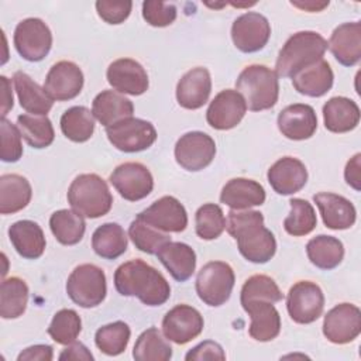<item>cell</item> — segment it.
Masks as SVG:
<instances>
[{
    "mask_svg": "<svg viewBox=\"0 0 361 361\" xmlns=\"http://www.w3.org/2000/svg\"><path fill=\"white\" fill-rule=\"evenodd\" d=\"M228 234L237 241L240 254L250 262L265 264L276 251V240L264 226V216L257 210H230L226 220Z\"/></svg>",
    "mask_w": 361,
    "mask_h": 361,
    "instance_id": "1",
    "label": "cell"
},
{
    "mask_svg": "<svg viewBox=\"0 0 361 361\" xmlns=\"http://www.w3.org/2000/svg\"><path fill=\"white\" fill-rule=\"evenodd\" d=\"M114 286L120 295L137 296L147 306H161L171 296V286L165 276L138 258L116 269Z\"/></svg>",
    "mask_w": 361,
    "mask_h": 361,
    "instance_id": "2",
    "label": "cell"
},
{
    "mask_svg": "<svg viewBox=\"0 0 361 361\" xmlns=\"http://www.w3.org/2000/svg\"><path fill=\"white\" fill-rule=\"evenodd\" d=\"M327 41L314 31H299L289 37L276 58V75L292 78L296 72L323 59Z\"/></svg>",
    "mask_w": 361,
    "mask_h": 361,
    "instance_id": "3",
    "label": "cell"
},
{
    "mask_svg": "<svg viewBox=\"0 0 361 361\" xmlns=\"http://www.w3.org/2000/svg\"><path fill=\"white\" fill-rule=\"evenodd\" d=\"M235 87L251 111L268 110L278 102V75L265 65L245 66L235 80Z\"/></svg>",
    "mask_w": 361,
    "mask_h": 361,
    "instance_id": "4",
    "label": "cell"
},
{
    "mask_svg": "<svg viewBox=\"0 0 361 361\" xmlns=\"http://www.w3.org/2000/svg\"><path fill=\"white\" fill-rule=\"evenodd\" d=\"M68 202L80 216L97 219L107 214L113 204V196L104 179L96 173L76 176L68 189Z\"/></svg>",
    "mask_w": 361,
    "mask_h": 361,
    "instance_id": "5",
    "label": "cell"
},
{
    "mask_svg": "<svg viewBox=\"0 0 361 361\" xmlns=\"http://www.w3.org/2000/svg\"><path fill=\"white\" fill-rule=\"evenodd\" d=\"M66 293L72 302L82 307L100 305L107 293L104 271L93 264L76 267L68 276Z\"/></svg>",
    "mask_w": 361,
    "mask_h": 361,
    "instance_id": "6",
    "label": "cell"
},
{
    "mask_svg": "<svg viewBox=\"0 0 361 361\" xmlns=\"http://www.w3.org/2000/svg\"><path fill=\"white\" fill-rule=\"evenodd\" d=\"M235 276L233 268L223 261H210L196 276V292L207 306H221L231 295Z\"/></svg>",
    "mask_w": 361,
    "mask_h": 361,
    "instance_id": "7",
    "label": "cell"
},
{
    "mask_svg": "<svg viewBox=\"0 0 361 361\" xmlns=\"http://www.w3.org/2000/svg\"><path fill=\"white\" fill-rule=\"evenodd\" d=\"M106 135L117 149L123 152H140L155 142L157 130L147 120L128 117L106 127Z\"/></svg>",
    "mask_w": 361,
    "mask_h": 361,
    "instance_id": "8",
    "label": "cell"
},
{
    "mask_svg": "<svg viewBox=\"0 0 361 361\" xmlns=\"http://www.w3.org/2000/svg\"><path fill=\"white\" fill-rule=\"evenodd\" d=\"M13 41L17 52L24 59L38 62L48 55L52 47V34L41 18L31 17L17 24Z\"/></svg>",
    "mask_w": 361,
    "mask_h": 361,
    "instance_id": "9",
    "label": "cell"
},
{
    "mask_svg": "<svg viewBox=\"0 0 361 361\" xmlns=\"http://www.w3.org/2000/svg\"><path fill=\"white\" fill-rule=\"evenodd\" d=\"M286 309L295 323L316 322L324 309V295L320 286L310 281L296 282L288 292Z\"/></svg>",
    "mask_w": 361,
    "mask_h": 361,
    "instance_id": "10",
    "label": "cell"
},
{
    "mask_svg": "<svg viewBox=\"0 0 361 361\" xmlns=\"http://www.w3.org/2000/svg\"><path fill=\"white\" fill-rule=\"evenodd\" d=\"M216 155L214 140L202 131L183 134L175 144V159L186 171L197 172L209 166Z\"/></svg>",
    "mask_w": 361,
    "mask_h": 361,
    "instance_id": "11",
    "label": "cell"
},
{
    "mask_svg": "<svg viewBox=\"0 0 361 361\" xmlns=\"http://www.w3.org/2000/svg\"><path fill=\"white\" fill-rule=\"evenodd\" d=\"M110 183L128 202L147 197L154 189V178L149 169L140 162H124L110 175Z\"/></svg>",
    "mask_w": 361,
    "mask_h": 361,
    "instance_id": "12",
    "label": "cell"
},
{
    "mask_svg": "<svg viewBox=\"0 0 361 361\" xmlns=\"http://www.w3.org/2000/svg\"><path fill=\"white\" fill-rule=\"evenodd\" d=\"M271 37V25L259 13L248 11L237 17L231 25V39L245 54L262 49Z\"/></svg>",
    "mask_w": 361,
    "mask_h": 361,
    "instance_id": "13",
    "label": "cell"
},
{
    "mask_svg": "<svg viewBox=\"0 0 361 361\" xmlns=\"http://www.w3.org/2000/svg\"><path fill=\"white\" fill-rule=\"evenodd\" d=\"M361 333V312L353 303H340L330 309L323 320V334L334 344H347Z\"/></svg>",
    "mask_w": 361,
    "mask_h": 361,
    "instance_id": "14",
    "label": "cell"
},
{
    "mask_svg": "<svg viewBox=\"0 0 361 361\" xmlns=\"http://www.w3.org/2000/svg\"><path fill=\"white\" fill-rule=\"evenodd\" d=\"M204 322L200 312L189 305H176L162 319L165 338L176 344H186L203 330Z\"/></svg>",
    "mask_w": 361,
    "mask_h": 361,
    "instance_id": "15",
    "label": "cell"
},
{
    "mask_svg": "<svg viewBox=\"0 0 361 361\" xmlns=\"http://www.w3.org/2000/svg\"><path fill=\"white\" fill-rule=\"evenodd\" d=\"M137 219L164 233H180L188 226V213L173 196H162L137 214Z\"/></svg>",
    "mask_w": 361,
    "mask_h": 361,
    "instance_id": "16",
    "label": "cell"
},
{
    "mask_svg": "<svg viewBox=\"0 0 361 361\" xmlns=\"http://www.w3.org/2000/svg\"><path fill=\"white\" fill-rule=\"evenodd\" d=\"M247 104L243 96L233 89L221 90L210 102L206 120L214 130L234 128L245 116Z\"/></svg>",
    "mask_w": 361,
    "mask_h": 361,
    "instance_id": "17",
    "label": "cell"
},
{
    "mask_svg": "<svg viewBox=\"0 0 361 361\" xmlns=\"http://www.w3.org/2000/svg\"><path fill=\"white\" fill-rule=\"evenodd\" d=\"M83 87V72L71 61H59L47 73L44 89L58 102L76 97Z\"/></svg>",
    "mask_w": 361,
    "mask_h": 361,
    "instance_id": "18",
    "label": "cell"
},
{
    "mask_svg": "<svg viewBox=\"0 0 361 361\" xmlns=\"http://www.w3.org/2000/svg\"><path fill=\"white\" fill-rule=\"evenodd\" d=\"M107 82L118 92L131 96H140L148 89V75L141 63L131 58L113 61L107 68Z\"/></svg>",
    "mask_w": 361,
    "mask_h": 361,
    "instance_id": "19",
    "label": "cell"
},
{
    "mask_svg": "<svg viewBox=\"0 0 361 361\" xmlns=\"http://www.w3.org/2000/svg\"><path fill=\"white\" fill-rule=\"evenodd\" d=\"M243 309L251 317L248 327L250 336L257 341H271L281 331V316L272 302L265 299H252L241 303Z\"/></svg>",
    "mask_w": 361,
    "mask_h": 361,
    "instance_id": "20",
    "label": "cell"
},
{
    "mask_svg": "<svg viewBox=\"0 0 361 361\" xmlns=\"http://www.w3.org/2000/svg\"><path fill=\"white\" fill-rule=\"evenodd\" d=\"M212 92V79L206 68L197 66L188 71L176 85V100L180 107L196 110L203 107Z\"/></svg>",
    "mask_w": 361,
    "mask_h": 361,
    "instance_id": "21",
    "label": "cell"
},
{
    "mask_svg": "<svg viewBox=\"0 0 361 361\" xmlns=\"http://www.w3.org/2000/svg\"><path fill=\"white\" fill-rule=\"evenodd\" d=\"M278 128L289 140L302 141L310 138L317 128L314 109L303 103L285 107L278 114Z\"/></svg>",
    "mask_w": 361,
    "mask_h": 361,
    "instance_id": "22",
    "label": "cell"
},
{
    "mask_svg": "<svg viewBox=\"0 0 361 361\" xmlns=\"http://www.w3.org/2000/svg\"><path fill=\"white\" fill-rule=\"evenodd\" d=\"M267 176L271 188L278 195H292L306 185L307 169L300 159L283 157L268 169Z\"/></svg>",
    "mask_w": 361,
    "mask_h": 361,
    "instance_id": "23",
    "label": "cell"
},
{
    "mask_svg": "<svg viewBox=\"0 0 361 361\" xmlns=\"http://www.w3.org/2000/svg\"><path fill=\"white\" fill-rule=\"evenodd\" d=\"M327 47L338 63L354 66L361 58V23H344L334 28Z\"/></svg>",
    "mask_w": 361,
    "mask_h": 361,
    "instance_id": "24",
    "label": "cell"
},
{
    "mask_svg": "<svg viewBox=\"0 0 361 361\" xmlns=\"http://www.w3.org/2000/svg\"><path fill=\"white\" fill-rule=\"evenodd\" d=\"M313 200L317 204L323 223L327 228L345 230L355 223V207L344 196L330 192H320L313 196Z\"/></svg>",
    "mask_w": 361,
    "mask_h": 361,
    "instance_id": "25",
    "label": "cell"
},
{
    "mask_svg": "<svg viewBox=\"0 0 361 361\" xmlns=\"http://www.w3.org/2000/svg\"><path fill=\"white\" fill-rule=\"evenodd\" d=\"M220 202L233 210H244L252 206H261L265 202V189L257 180L234 178L223 186Z\"/></svg>",
    "mask_w": 361,
    "mask_h": 361,
    "instance_id": "26",
    "label": "cell"
},
{
    "mask_svg": "<svg viewBox=\"0 0 361 361\" xmlns=\"http://www.w3.org/2000/svg\"><path fill=\"white\" fill-rule=\"evenodd\" d=\"M8 238L14 250L27 259H37L45 251L42 228L31 220H20L8 227Z\"/></svg>",
    "mask_w": 361,
    "mask_h": 361,
    "instance_id": "27",
    "label": "cell"
},
{
    "mask_svg": "<svg viewBox=\"0 0 361 361\" xmlns=\"http://www.w3.org/2000/svg\"><path fill=\"white\" fill-rule=\"evenodd\" d=\"M157 257L178 282L188 281L195 272L196 254L193 248L185 243L169 241L161 247Z\"/></svg>",
    "mask_w": 361,
    "mask_h": 361,
    "instance_id": "28",
    "label": "cell"
},
{
    "mask_svg": "<svg viewBox=\"0 0 361 361\" xmlns=\"http://www.w3.org/2000/svg\"><path fill=\"white\" fill-rule=\"evenodd\" d=\"M333 80V71L324 59L317 61L292 76V85L296 92L309 97H320L326 94L331 89Z\"/></svg>",
    "mask_w": 361,
    "mask_h": 361,
    "instance_id": "29",
    "label": "cell"
},
{
    "mask_svg": "<svg viewBox=\"0 0 361 361\" xmlns=\"http://www.w3.org/2000/svg\"><path fill=\"white\" fill-rule=\"evenodd\" d=\"M324 127L331 133H348L360 123V109L348 97L336 96L329 99L323 106Z\"/></svg>",
    "mask_w": 361,
    "mask_h": 361,
    "instance_id": "30",
    "label": "cell"
},
{
    "mask_svg": "<svg viewBox=\"0 0 361 361\" xmlns=\"http://www.w3.org/2000/svg\"><path fill=\"white\" fill-rule=\"evenodd\" d=\"M92 113L100 124L110 127L124 118L133 117L134 104L116 90H103L93 99Z\"/></svg>",
    "mask_w": 361,
    "mask_h": 361,
    "instance_id": "31",
    "label": "cell"
},
{
    "mask_svg": "<svg viewBox=\"0 0 361 361\" xmlns=\"http://www.w3.org/2000/svg\"><path fill=\"white\" fill-rule=\"evenodd\" d=\"M13 82L20 106L31 114L47 116V113L52 109L54 99L45 92V89L23 71H17L13 75Z\"/></svg>",
    "mask_w": 361,
    "mask_h": 361,
    "instance_id": "32",
    "label": "cell"
},
{
    "mask_svg": "<svg viewBox=\"0 0 361 361\" xmlns=\"http://www.w3.org/2000/svg\"><path fill=\"white\" fill-rule=\"evenodd\" d=\"M32 189L30 182L18 173L0 176V213L13 214L23 210L31 200Z\"/></svg>",
    "mask_w": 361,
    "mask_h": 361,
    "instance_id": "33",
    "label": "cell"
},
{
    "mask_svg": "<svg viewBox=\"0 0 361 361\" xmlns=\"http://www.w3.org/2000/svg\"><path fill=\"white\" fill-rule=\"evenodd\" d=\"M309 261L319 269L330 271L338 267L344 258L343 243L333 235H316L306 244Z\"/></svg>",
    "mask_w": 361,
    "mask_h": 361,
    "instance_id": "34",
    "label": "cell"
},
{
    "mask_svg": "<svg viewBox=\"0 0 361 361\" xmlns=\"http://www.w3.org/2000/svg\"><path fill=\"white\" fill-rule=\"evenodd\" d=\"M128 240L124 228L117 223L99 226L92 235L93 251L106 259H116L127 251Z\"/></svg>",
    "mask_w": 361,
    "mask_h": 361,
    "instance_id": "35",
    "label": "cell"
},
{
    "mask_svg": "<svg viewBox=\"0 0 361 361\" xmlns=\"http://www.w3.org/2000/svg\"><path fill=\"white\" fill-rule=\"evenodd\" d=\"M49 228L61 244L75 245L83 238L86 223L83 216H80L78 212L62 209L52 213L49 219Z\"/></svg>",
    "mask_w": 361,
    "mask_h": 361,
    "instance_id": "36",
    "label": "cell"
},
{
    "mask_svg": "<svg viewBox=\"0 0 361 361\" xmlns=\"http://www.w3.org/2000/svg\"><path fill=\"white\" fill-rule=\"evenodd\" d=\"M28 286L18 278L11 276L3 279L0 288V316L3 319H17L27 307Z\"/></svg>",
    "mask_w": 361,
    "mask_h": 361,
    "instance_id": "37",
    "label": "cell"
},
{
    "mask_svg": "<svg viewBox=\"0 0 361 361\" xmlns=\"http://www.w3.org/2000/svg\"><path fill=\"white\" fill-rule=\"evenodd\" d=\"M63 135L73 142L87 141L94 131V116L85 106H73L61 117Z\"/></svg>",
    "mask_w": 361,
    "mask_h": 361,
    "instance_id": "38",
    "label": "cell"
},
{
    "mask_svg": "<svg viewBox=\"0 0 361 361\" xmlns=\"http://www.w3.org/2000/svg\"><path fill=\"white\" fill-rule=\"evenodd\" d=\"M133 357L137 361H168L172 358V347L157 327H149L138 336Z\"/></svg>",
    "mask_w": 361,
    "mask_h": 361,
    "instance_id": "39",
    "label": "cell"
},
{
    "mask_svg": "<svg viewBox=\"0 0 361 361\" xmlns=\"http://www.w3.org/2000/svg\"><path fill=\"white\" fill-rule=\"evenodd\" d=\"M17 127L25 142L32 148H45L54 142V127L47 116L20 114L17 117Z\"/></svg>",
    "mask_w": 361,
    "mask_h": 361,
    "instance_id": "40",
    "label": "cell"
},
{
    "mask_svg": "<svg viewBox=\"0 0 361 361\" xmlns=\"http://www.w3.org/2000/svg\"><path fill=\"white\" fill-rule=\"evenodd\" d=\"M290 213L283 220V228L293 237H302L312 233L317 224L313 206L305 199H290Z\"/></svg>",
    "mask_w": 361,
    "mask_h": 361,
    "instance_id": "41",
    "label": "cell"
},
{
    "mask_svg": "<svg viewBox=\"0 0 361 361\" xmlns=\"http://www.w3.org/2000/svg\"><path fill=\"white\" fill-rule=\"evenodd\" d=\"M131 330L124 322H113L97 329L94 334L96 347L106 355H118L121 354L130 341Z\"/></svg>",
    "mask_w": 361,
    "mask_h": 361,
    "instance_id": "42",
    "label": "cell"
},
{
    "mask_svg": "<svg viewBox=\"0 0 361 361\" xmlns=\"http://www.w3.org/2000/svg\"><path fill=\"white\" fill-rule=\"evenodd\" d=\"M128 237L134 245L147 254H157L162 245L171 241V235L135 217L128 227Z\"/></svg>",
    "mask_w": 361,
    "mask_h": 361,
    "instance_id": "43",
    "label": "cell"
},
{
    "mask_svg": "<svg viewBox=\"0 0 361 361\" xmlns=\"http://www.w3.org/2000/svg\"><path fill=\"white\" fill-rule=\"evenodd\" d=\"M82 330V320L73 309H61L52 317L48 327L51 338L62 345H68L76 340Z\"/></svg>",
    "mask_w": 361,
    "mask_h": 361,
    "instance_id": "44",
    "label": "cell"
},
{
    "mask_svg": "<svg viewBox=\"0 0 361 361\" xmlns=\"http://www.w3.org/2000/svg\"><path fill=\"white\" fill-rule=\"evenodd\" d=\"M196 234L202 240H214L226 228V217L219 204L206 203L200 206L195 216Z\"/></svg>",
    "mask_w": 361,
    "mask_h": 361,
    "instance_id": "45",
    "label": "cell"
},
{
    "mask_svg": "<svg viewBox=\"0 0 361 361\" xmlns=\"http://www.w3.org/2000/svg\"><path fill=\"white\" fill-rule=\"evenodd\" d=\"M252 299H265L275 303L282 300L283 295L271 276L258 274V275L250 276L241 288L240 302L243 303Z\"/></svg>",
    "mask_w": 361,
    "mask_h": 361,
    "instance_id": "46",
    "label": "cell"
},
{
    "mask_svg": "<svg viewBox=\"0 0 361 361\" xmlns=\"http://www.w3.org/2000/svg\"><path fill=\"white\" fill-rule=\"evenodd\" d=\"M0 134H1V152L0 158L4 162H17L23 155V144H21V131L17 126L8 121L6 117L1 118L0 123Z\"/></svg>",
    "mask_w": 361,
    "mask_h": 361,
    "instance_id": "47",
    "label": "cell"
},
{
    "mask_svg": "<svg viewBox=\"0 0 361 361\" xmlns=\"http://www.w3.org/2000/svg\"><path fill=\"white\" fill-rule=\"evenodd\" d=\"M142 17L152 27H166L176 20V7L173 3L147 0L142 3Z\"/></svg>",
    "mask_w": 361,
    "mask_h": 361,
    "instance_id": "48",
    "label": "cell"
},
{
    "mask_svg": "<svg viewBox=\"0 0 361 361\" xmlns=\"http://www.w3.org/2000/svg\"><path fill=\"white\" fill-rule=\"evenodd\" d=\"M133 8V1H111V0H99L96 1V10L102 20L109 24H121L128 18Z\"/></svg>",
    "mask_w": 361,
    "mask_h": 361,
    "instance_id": "49",
    "label": "cell"
},
{
    "mask_svg": "<svg viewBox=\"0 0 361 361\" xmlns=\"http://www.w3.org/2000/svg\"><path fill=\"white\" fill-rule=\"evenodd\" d=\"M226 354L223 351V347L212 340H206L185 355L186 361H200V360H224Z\"/></svg>",
    "mask_w": 361,
    "mask_h": 361,
    "instance_id": "50",
    "label": "cell"
},
{
    "mask_svg": "<svg viewBox=\"0 0 361 361\" xmlns=\"http://www.w3.org/2000/svg\"><path fill=\"white\" fill-rule=\"evenodd\" d=\"M54 358V348L48 344H35L23 350L17 360L18 361H51Z\"/></svg>",
    "mask_w": 361,
    "mask_h": 361,
    "instance_id": "51",
    "label": "cell"
},
{
    "mask_svg": "<svg viewBox=\"0 0 361 361\" xmlns=\"http://www.w3.org/2000/svg\"><path fill=\"white\" fill-rule=\"evenodd\" d=\"M361 154H355L345 165L344 178L345 182L355 190L361 189Z\"/></svg>",
    "mask_w": 361,
    "mask_h": 361,
    "instance_id": "52",
    "label": "cell"
},
{
    "mask_svg": "<svg viewBox=\"0 0 361 361\" xmlns=\"http://www.w3.org/2000/svg\"><path fill=\"white\" fill-rule=\"evenodd\" d=\"M59 360H83V361H92L93 355L92 353L87 350V347L82 343L73 341L71 344H68L66 348L62 350V353L59 354Z\"/></svg>",
    "mask_w": 361,
    "mask_h": 361,
    "instance_id": "53",
    "label": "cell"
},
{
    "mask_svg": "<svg viewBox=\"0 0 361 361\" xmlns=\"http://www.w3.org/2000/svg\"><path fill=\"white\" fill-rule=\"evenodd\" d=\"M1 82V118L7 116L8 110L13 109V92H11V83L6 76H0Z\"/></svg>",
    "mask_w": 361,
    "mask_h": 361,
    "instance_id": "54",
    "label": "cell"
},
{
    "mask_svg": "<svg viewBox=\"0 0 361 361\" xmlns=\"http://www.w3.org/2000/svg\"><path fill=\"white\" fill-rule=\"evenodd\" d=\"M292 6L295 7H299L302 10H306V11H322L324 7L329 6V1H305V3H299V1H290Z\"/></svg>",
    "mask_w": 361,
    "mask_h": 361,
    "instance_id": "55",
    "label": "cell"
}]
</instances>
